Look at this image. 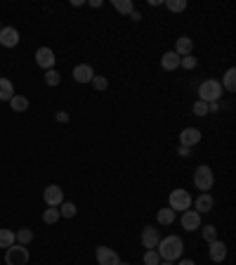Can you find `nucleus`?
<instances>
[{
	"instance_id": "f704fd0d",
	"label": "nucleus",
	"mask_w": 236,
	"mask_h": 265,
	"mask_svg": "<svg viewBox=\"0 0 236 265\" xmlns=\"http://www.w3.org/2000/svg\"><path fill=\"white\" fill-rule=\"evenodd\" d=\"M220 111V102H210L208 104V114H217Z\"/></svg>"
},
{
	"instance_id": "7ed1b4c3",
	"label": "nucleus",
	"mask_w": 236,
	"mask_h": 265,
	"mask_svg": "<svg viewBox=\"0 0 236 265\" xmlns=\"http://www.w3.org/2000/svg\"><path fill=\"white\" fill-rule=\"evenodd\" d=\"M168 209H173L175 213H184L187 209H191V194L187 190H173L168 199Z\"/></svg>"
},
{
	"instance_id": "c756f323",
	"label": "nucleus",
	"mask_w": 236,
	"mask_h": 265,
	"mask_svg": "<svg viewBox=\"0 0 236 265\" xmlns=\"http://www.w3.org/2000/svg\"><path fill=\"white\" fill-rule=\"evenodd\" d=\"M203 239H206V242L217 239V227L215 225H203Z\"/></svg>"
},
{
	"instance_id": "4c0bfd02",
	"label": "nucleus",
	"mask_w": 236,
	"mask_h": 265,
	"mask_svg": "<svg viewBox=\"0 0 236 265\" xmlns=\"http://www.w3.org/2000/svg\"><path fill=\"white\" fill-rule=\"evenodd\" d=\"M177 265H196V263L191 258H180V263H177Z\"/></svg>"
},
{
	"instance_id": "c9c22d12",
	"label": "nucleus",
	"mask_w": 236,
	"mask_h": 265,
	"mask_svg": "<svg viewBox=\"0 0 236 265\" xmlns=\"http://www.w3.org/2000/svg\"><path fill=\"white\" fill-rule=\"evenodd\" d=\"M57 121H59V123H66V121H69V114H66V111H57Z\"/></svg>"
},
{
	"instance_id": "412c9836",
	"label": "nucleus",
	"mask_w": 236,
	"mask_h": 265,
	"mask_svg": "<svg viewBox=\"0 0 236 265\" xmlns=\"http://www.w3.org/2000/svg\"><path fill=\"white\" fill-rule=\"evenodd\" d=\"M10 107H12V111L21 114V111H26V109H28V100L24 95H14L12 100H10Z\"/></svg>"
},
{
	"instance_id": "20e7f679",
	"label": "nucleus",
	"mask_w": 236,
	"mask_h": 265,
	"mask_svg": "<svg viewBox=\"0 0 236 265\" xmlns=\"http://www.w3.org/2000/svg\"><path fill=\"white\" fill-rule=\"evenodd\" d=\"M31 253H28L26 246L21 244H12L10 249H5V263L7 265H26Z\"/></svg>"
},
{
	"instance_id": "a211bd4d",
	"label": "nucleus",
	"mask_w": 236,
	"mask_h": 265,
	"mask_svg": "<svg viewBox=\"0 0 236 265\" xmlns=\"http://www.w3.org/2000/svg\"><path fill=\"white\" fill-rule=\"evenodd\" d=\"M14 97V85H12V81L10 78H0V102H10Z\"/></svg>"
},
{
	"instance_id": "c85d7f7f",
	"label": "nucleus",
	"mask_w": 236,
	"mask_h": 265,
	"mask_svg": "<svg viewBox=\"0 0 236 265\" xmlns=\"http://www.w3.org/2000/svg\"><path fill=\"white\" fill-rule=\"evenodd\" d=\"M59 81H61V76H59V71H57V69H50V71H45V83H47V85H59Z\"/></svg>"
},
{
	"instance_id": "aec40b11",
	"label": "nucleus",
	"mask_w": 236,
	"mask_h": 265,
	"mask_svg": "<svg viewBox=\"0 0 236 265\" xmlns=\"http://www.w3.org/2000/svg\"><path fill=\"white\" fill-rule=\"evenodd\" d=\"M14 239H17V244L28 246L31 242H33V230H28V227H21L19 232H14Z\"/></svg>"
},
{
	"instance_id": "473e14b6",
	"label": "nucleus",
	"mask_w": 236,
	"mask_h": 265,
	"mask_svg": "<svg viewBox=\"0 0 236 265\" xmlns=\"http://www.w3.org/2000/svg\"><path fill=\"white\" fill-rule=\"evenodd\" d=\"M92 85H94L97 90H107V88H109V81L104 78V76H94V78H92Z\"/></svg>"
},
{
	"instance_id": "9d476101",
	"label": "nucleus",
	"mask_w": 236,
	"mask_h": 265,
	"mask_svg": "<svg viewBox=\"0 0 236 265\" xmlns=\"http://www.w3.org/2000/svg\"><path fill=\"white\" fill-rule=\"evenodd\" d=\"M201 140H203V133L198 128H184L182 133H180V144H182V147H189V150H191L194 144H198Z\"/></svg>"
},
{
	"instance_id": "5701e85b",
	"label": "nucleus",
	"mask_w": 236,
	"mask_h": 265,
	"mask_svg": "<svg viewBox=\"0 0 236 265\" xmlns=\"http://www.w3.org/2000/svg\"><path fill=\"white\" fill-rule=\"evenodd\" d=\"M14 242H17V239H14V232L3 227V230H0V249H10Z\"/></svg>"
},
{
	"instance_id": "4be33fe9",
	"label": "nucleus",
	"mask_w": 236,
	"mask_h": 265,
	"mask_svg": "<svg viewBox=\"0 0 236 265\" xmlns=\"http://www.w3.org/2000/svg\"><path fill=\"white\" fill-rule=\"evenodd\" d=\"M156 220L161 225H173L175 223V211L173 209H161V211L156 213Z\"/></svg>"
},
{
	"instance_id": "e433bc0d",
	"label": "nucleus",
	"mask_w": 236,
	"mask_h": 265,
	"mask_svg": "<svg viewBox=\"0 0 236 265\" xmlns=\"http://www.w3.org/2000/svg\"><path fill=\"white\" fill-rule=\"evenodd\" d=\"M128 17H130V19H132V21H140V19H142V14L137 12V10H132V12H130Z\"/></svg>"
},
{
	"instance_id": "72a5a7b5",
	"label": "nucleus",
	"mask_w": 236,
	"mask_h": 265,
	"mask_svg": "<svg viewBox=\"0 0 236 265\" xmlns=\"http://www.w3.org/2000/svg\"><path fill=\"white\" fill-rule=\"evenodd\" d=\"M177 154H180V157H191V150H189V147H182V144H180V150H177Z\"/></svg>"
},
{
	"instance_id": "f3484780",
	"label": "nucleus",
	"mask_w": 236,
	"mask_h": 265,
	"mask_svg": "<svg viewBox=\"0 0 236 265\" xmlns=\"http://www.w3.org/2000/svg\"><path fill=\"white\" fill-rule=\"evenodd\" d=\"M191 50H194V41H191L189 36H182V38H177L173 52H177L180 57H187V54H191Z\"/></svg>"
},
{
	"instance_id": "6ab92c4d",
	"label": "nucleus",
	"mask_w": 236,
	"mask_h": 265,
	"mask_svg": "<svg viewBox=\"0 0 236 265\" xmlns=\"http://www.w3.org/2000/svg\"><path fill=\"white\" fill-rule=\"evenodd\" d=\"M222 90H227V93H234L236 90V69H227V74H224L222 78Z\"/></svg>"
},
{
	"instance_id": "ea45409f",
	"label": "nucleus",
	"mask_w": 236,
	"mask_h": 265,
	"mask_svg": "<svg viewBox=\"0 0 236 265\" xmlns=\"http://www.w3.org/2000/svg\"><path fill=\"white\" fill-rule=\"evenodd\" d=\"M158 265H175V263H170V260H161Z\"/></svg>"
},
{
	"instance_id": "f257e3e1",
	"label": "nucleus",
	"mask_w": 236,
	"mask_h": 265,
	"mask_svg": "<svg viewBox=\"0 0 236 265\" xmlns=\"http://www.w3.org/2000/svg\"><path fill=\"white\" fill-rule=\"evenodd\" d=\"M156 251H158V256H161V260H180L184 253V244L182 239L177 237V234H168V237L158 242V246H156Z\"/></svg>"
},
{
	"instance_id": "2eb2a0df",
	"label": "nucleus",
	"mask_w": 236,
	"mask_h": 265,
	"mask_svg": "<svg viewBox=\"0 0 236 265\" xmlns=\"http://www.w3.org/2000/svg\"><path fill=\"white\" fill-rule=\"evenodd\" d=\"M74 78H76L78 83H92L94 69L90 67V64H78V67L74 69Z\"/></svg>"
},
{
	"instance_id": "ddd939ff",
	"label": "nucleus",
	"mask_w": 236,
	"mask_h": 265,
	"mask_svg": "<svg viewBox=\"0 0 236 265\" xmlns=\"http://www.w3.org/2000/svg\"><path fill=\"white\" fill-rule=\"evenodd\" d=\"M208 249H210V260L213 263H222L224 258H227V244L224 242H220V239H213V242H208Z\"/></svg>"
},
{
	"instance_id": "f8f14e48",
	"label": "nucleus",
	"mask_w": 236,
	"mask_h": 265,
	"mask_svg": "<svg viewBox=\"0 0 236 265\" xmlns=\"http://www.w3.org/2000/svg\"><path fill=\"white\" fill-rule=\"evenodd\" d=\"M182 227L187 232H194L201 227V213H196L194 209H187V211L182 213Z\"/></svg>"
},
{
	"instance_id": "cd10ccee",
	"label": "nucleus",
	"mask_w": 236,
	"mask_h": 265,
	"mask_svg": "<svg viewBox=\"0 0 236 265\" xmlns=\"http://www.w3.org/2000/svg\"><path fill=\"white\" fill-rule=\"evenodd\" d=\"M161 263V256H158V251L156 249H149V251H144V265H158Z\"/></svg>"
},
{
	"instance_id": "0eeeda50",
	"label": "nucleus",
	"mask_w": 236,
	"mask_h": 265,
	"mask_svg": "<svg viewBox=\"0 0 236 265\" xmlns=\"http://www.w3.org/2000/svg\"><path fill=\"white\" fill-rule=\"evenodd\" d=\"M158 242H161V232H158V227H151V225H147L144 230H142V246L144 249H156L158 246Z\"/></svg>"
},
{
	"instance_id": "393cba45",
	"label": "nucleus",
	"mask_w": 236,
	"mask_h": 265,
	"mask_svg": "<svg viewBox=\"0 0 236 265\" xmlns=\"http://www.w3.org/2000/svg\"><path fill=\"white\" fill-rule=\"evenodd\" d=\"M76 211H78V209H76L74 201H61V206H59V216L61 218H74Z\"/></svg>"
},
{
	"instance_id": "6e6552de",
	"label": "nucleus",
	"mask_w": 236,
	"mask_h": 265,
	"mask_svg": "<svg viewBox=\"0 0 236 265\" xmlns=\"http://www.w3.org/2000/svg\"><path fill=\"white\" fill-rule=\"evenodd\" d=\"M54 62H57V57H54L52 48H38V50H36V64L43 67L45 71L54 69Z\"/></svg>"
},
{
	"instance_id": "2f4dec72",
	"label": "nucleus",
	"mask_w": 236,
	"mask_h": 265,
	"mask_svg": "<svg viewBox=\"0 0 236 265\" xmlns=\"http://www.w3.org/2000/svg\"><path fill=\"white\" fill-rule=\"evenodd\" d=\"M196 64H198V62H196V57H191V54H187V57H182V60H180V67H184L187 71L196 69Z\"/></svg>"
},
{
	"instance_id": "9b49d317",
	"label": "nucleus",
	"mask_w": 236,
	"mask_h": 265,
	"mask_svg": "<svg viewBox=\"0 0 236 265\" xmlns=\"http://www.w3.org/2000/svg\"><path fill=\"white\" fill-rule=\"evenodd\" d=\"M0 45L3 48H17L19 45V31L14 26H3V31H0Z\"/></svg>"
},
{
	"instance_id": "7c9ffc66",
	"label": "nucleus",
	"mask_w": 236,
	"mask_h": 265,
	"mask_svg": "<svg viewBox=\"0 0 236 265\" xmlns=\"http://www.w3.org/2000/svg\"><path fill=\"white\" fill-rule=\"evenodd\" d=\"M191 111H194L196 116H206V114H208V104L201 102V100H196L194 107H191Z\"/></svg>"
},
{
	"instance_id": "f03ea898",
	"label": "nucleus",
	"mask_w": 236,
	"mask_h": 265,
	"mask_svg": "<svg viewBox=\"0 0 236 265\" xmlns=\"http://www.w3.org/2000/svg\"><path fill=\"white\" fill-rule=\"evenodd\" d=\"M222 83L215 81V78H208V81H203L198 85V100L206 104L210 102H220V97H222Z\"/></svg>"
},
{
	"instance_id": "4468645a",
	"label": "nucleus",
	"mask_w": 236,
	"mask_h": 265,
	"mask_svg": "<svg viewBox=\"0 0 236 265\" xmlns=\"http://www.w3.org/2000/svg\"><path fill=\"white\" fill-rule=\"evenodd\" d=\"M191 204H194L196 213H208V211H213V204H215V201H213V197H210L208 192H203V194H198L196 201H191Z\"/></svg>"
},
{
	"instance_id": "423d86ee",
	"label": "nucleus",
	"mask_w": 236,
	"mask_h": 265,
	"mask_svg": "<svg viewBox=\"0 0 236 265\" xmlns=\"http://www.w3.org/2000/svg\"><path fill=\"white\" fill-rule=\"evenodd\" d=\"M43 199H45L47 206H54V209H59L61 201H64V190H61L59 185H47L45 190H43Z\"/></svg>"
},
{
	"instance_id": "1a4fd4ad",
	"label": "nucleus",
	"mask_w": 236,
	"mask_h": 265,
	"mask_svg": "<svg viewBox=\"0 0 236 265\" xmlns=\"http://www.w3.org/2000/svg\"><path fill=\"white\" fill-rule=\"evenodd\" d=\"M97 263L99 265H118L121 263V256L109 249V246H97Z\"/></svg>"
},
{
	"instance_id": "a19ab883",
	"label": "nucleus",
	"mask_w": 236,
	"mask_h": 265,
	"mask_svg": "<svg viewBox=\"0 0 236 265\" xmlns=\"http://www.w3.org/2000/svg\"><path fill=\"white\" fill-rule=\"evenodd\" d=\"M0 31H3V24H0Z\"/></svg>"
},
{
	"instance_id": "39448f33",
	"label": "nucleus",
	"mask_w": 236,
	"mask_h": 265,
	"mask_svg": "<svg viewBox=\"0 0 236 265\" xmlns=\"http://www.w3.org/2000/svg\"><path fill=\"white\" fill-rule=\"evenodd\" d=\"M213 183H215V175H213L210 166H198L194 170V185H196V190H201V194L208 192L213 187Z\"/></svg>"
},
{
	"instance_id": "bb28decb",
	"label": "nucleus",
	"mask_w": 236,
	"mask_h": 265,
	"mask_svg": "<svg viewBox=\"0 0 236 265\" xmlns=\"http://www.w3.org/2000/svg\"><path fill=\"white\" fill-rule=\"evenodd\" d=\"M165 7L170 12H184L187 10V0H165Z\"/></svg>"
},
{
	"instance_id": "dca6fc26",
	"label": "nucleus",
	"mask_w": 236,
	"mask_h": 265,
	"mask_svg": "<svg viewBox=\"0 0 236 265\" xmlns=\"http://www.w3.org/2000/svg\"><path fill=\"white\" fill-rule=\"evenodd\" d=\"M180 60H182L180 54L173 52V50H168V52L161 57V67L165 69V71H175V69H180Z\"/></svg>"
},
{
	"instance_id": "b1692460",
	"label": "nucleus",
	"mask_w": 236,
	"mask_h": 265,
	"mask_svg": "<svg viewBox=\"0 0 236 265\" xmlns=\"http://www.w3.org/2000/svg\"><path fill=\"white\" fill-rule=\"evenodd\" d=\"M59 209H54V206H47L45 213H43V223L45 225H54L57 220H59Z\"/></svg>"
},
{
	"instance_id": "a878e982",
	"label": "nucleus",
	"mask_w": 236,
	"mask_h": 265,
	"mask_svg": "<svg viewBox=\"0 0 236 265\" xmlns=\"http://www.w3.org/2000/svg\"><path fill=\"white\" fill-rule=\"evenodd\" d=\"M114 7H116V10H118L121 14H130L132 10H135L132 0H114Z\"/></svg>"
},
{
	"instance_id": "58836bf2",
	"label": "nucleus",
	"mask_w": 236,
	"mask_h": 265,
	"mask_svg": "<svg viewBox=\"0 0 236 265\" xmlns=\"http://www.w3.org/2000/svg\"><path fill=\"white\" fill-rule=\"evenodd\" d=\"M90 7H102V0H90Z\"/></svg>"
}]
</instances>
